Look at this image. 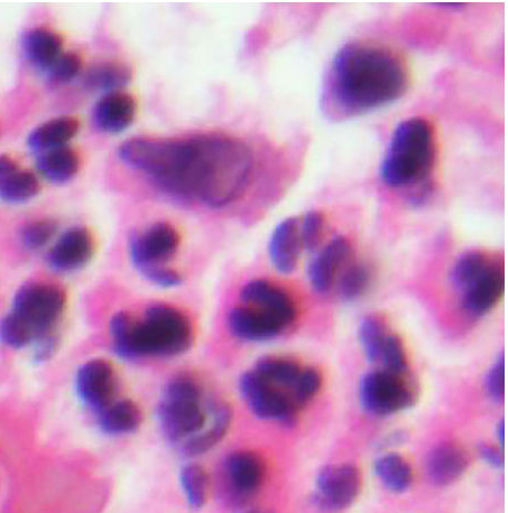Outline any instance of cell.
<instances>
[{"instance_id": "14", "label": "cell", "mask_w": 508, "mask_h": 513, "mask_svg": "<svg viewBox=\"0 0 508 513\" xmlns=\"http://www.w3.org/2000/svg\"><path fill=\"white\" fill-rule=\"evenodd\" d=\"M505 288L504 268L492 259L482 274L468 286L461 296V305L471 315L480 316L492 311L500 302Z\"/></svg>"}, {"instance_id": "6", "label": "cell", "mask_w": 508, "mask_h": 513, "mask_svg": "<svg viewBox=\"0 0 508 513\" xmlns=\"http://www.w3.org/2000/svg\"><path fill=\"white\" fill-rule=\"evenodd\" d=\"M66 306V295L58 286L30 283L18 289L12 314L34 335L35 341L48 337Z\"/></svg>"}, {"instance_id": "27", "label": "cell", "mask_w": 508, "mask_h": 513, "mask_svg": "<svg viewBox=\"0 0 508 513\" xmlns=\"http://www.w3.org/2000/svg\"><path fill=\"white\" fill-rule=\"evenodd\" d=\"M131 68L120 62H104L92 65L86 72L83 83L92 91L117 92L131 82Z\"/></svg>"}, {"instance_id": "9", "label": "cell", "mask_w": 508, "mask_h": 513, "mask_svg": "<svg viewBox=\"0 0 508 513\" xmlns=\"http://www.w3.org/2000/svg\"><path fill=\"white\" fill-rule=\"evenodd\" d=\"M223 490L230 505H245L261 489L266 466L262 457L252 451H236L224 464Z\"/></svg>"}, {"instance_id": "7", "label": "cell", "mask_w": 508, "mask_h": 513, "mask_svg": "<svg viewBox=\"0 0 508 513\" xmlns=\"http://www.w3.org/2000/svg\"><path fill=\"white\" fill-rule=\"evenodd\" d=\"M359 400L368 414L386 417L412 407L415 393L405 375L374 370L360 380Z\"/></svg>"}, {"instance_id": "4", "label": "cell", "mask_w": 508, "mask_h": 513, "mask_svg": "<svg viewBox=\"0 0 508 513\" xmlns=\"http://www.w3.org/2000/svg\"><path fill=\"white\" fill-rule=\"evenodd\" d=\"M436 135L429 121L412 117L401 121L387 145L381 167L382 182L404 190L426 184L436 163Z\"/></svg>"}, {"instance_id": "38", "label": "cell", "mask_w": 508, "mask_h": 513, "mask_svg": "<svg viewBox=\"0 0 508 513\" xmlns=\"http://www.w3.org/2000/svg\"><path fill=\"white\" fill-rule=\"evenodd\" d=\"M302 247L304 250L316 251L321 245L325 233V218L319 211H309L300 222Z\"/></svg>"}, {"instance_id": "40", "label": "cell", "mask_w": 508, "mask_h": 513, "mask_svg": "<svg viewBox=\"0 0 508 513\" xmlns=\"http://www.w3.org/2000/svg\"><path fill=\"white\" fill-rule=\"evenodd\" d=\"M485 389L489 398L496 403H502L505 396V359L503 354L489 369L485 379Z\"/></svg>"}, {"instance_id": "13", "label": "cell", "mask_w": 508, "mask_h": 513, "mask_svg": "<svg viewBox=\"0 0 508 513\" xmlns=\"http://www.w3.org/2000/svg\"><path fill=\"white\" fill-rule=\"evenodd\" d=\"M77 395L83 405L100 413L113 403L115 373L105 360H90L81 366L76 377Z\"/></svg>"}, {"instance_id": "31", "label": "cell", "mask_w": 508, "mask_h": 513, "mask_svg": "<svg viewBox=\"0 0 508 513\" xmlns=\"http://www.w3.org/2000/svg\"><path fill=\"white\" fill-rule=\"evenodd\" d=\"M493 258L489 257L483 251L471 250L461 255L454 268L451 270V283L459 292L463 293L465 289L475 282V279L484 272Z\"/></svg>"}, {"instance_id": "16", "label": "cell", "mask_w": 508, "mask_h": 513, "mask_svg": "<svg viewBox=\"0 0 508 513\" xmlns=\"http://www.w3.org/2000/svg\"><path fill=\"white\" fill-rule=\"evenodd\" d=\"M353 249L345 237L332 239L311 261L308 277L314 291L327 293L334 286L336 276L352 257Z\"/></svg>"}, {"instance_id": "25", "label": "cell", "mask_w": 508, "mask_h": 513, "mask_svg": "<svg viewBox=\"0 0 508 513\" xmlns=\"http://www.w3.org/2000/svg\"><path fill=\"white\" fill-rule=\"evenodd\" d=\"M61 36L46 29H35L24 36L23 50L27 60L39 69L49 70L62 54Z\"/></svg>"}, {"instance_id": "29", "label": "cell", "mask_w": 508, "mask_h": 513, "mask_svg": "<svg viewBox=\"0 0 508 513\" xmlns=\"http://www.w3.org/2000/svg\"><path fill=\"white\" fill-rule=\"evenodd\" d=\"M253 370L272 385L288 389L292 396V389L297 384L303 369L299 363L290 359L264 357L256 362Z\"/></svg>"}, {"instance_id": "37", "label": "cell", "mask_w": 508, "mask_h": 513, "mask_svg": "<svg viewBox=\"0 0 508 513\" xmlns=\"http://www.w3.org/2000/svg\"><path fill=\"white\" fill-rule=\"evenodd\" d=\"M322 386L321 373L314 368L303 369L292 389V398L299 408L306 406L317 396Z\"/></svg>"}, {"instance_id": "43", "label": "cell", "mask_w": 508, "mask_h": 513, "mask_svg": "<svg viewBox=\"0 0 508 513\" xmlns=\"http://www.w3.org/2000/svg\"><path fill=\"white\" fill-rule=\"evenodd\" d=\"M496 432H497L498 442H500V445L503 447L505 444V423L503 421L497 425Z\"/></svg>"}, {"instance_id": "20", "label": "cell", "mask_w": 508, "mask_h": 513, "mask_svg": "<svg viewBox=\"0 0 508 513\" xmlns=\"http://www.w3.org/2000/svg\"><path fill=\"white\" fill-rule=\"evenodd\" d=\"M135 115V99L128 93L117 91L107 93L98 101L92 119L100 132L117 134L132 125Z\"/></svg>"}, {"instance_id": "21", "label": "cell", "mask_w": 508, "mask_h": 513, "mask_svg": "<svg viewBox=\"0 0 508 513\" xmlns=\"http://www.w3.org/2000/svg\"><path fill=\"white\" fill-rule=\"evenodd\" d=\"M39 191L38 177L21 170L12 157L0 155V200L20 204L32 200Z\"/></svg>"}, {"instance_id": "10", "label": "cell", "mask_w": 508, "mask_h": 513, "mask_svg": "<svg viewBox=\"0 0 508 513\" xmlns=\"http://www.w3.org/2000/svg\"><path fill=\"white\" fill-rule=\"evenodd\" d=\"M180 233L170 223L159 222L137 235L131 242V259L143 276L151 270L165 267L178 253Z\"/></svg>"}, {"instance_id": "28", "label": "cell", "mask_w": 508, "mask_h": 513, "mask_svg": "<svg viewBox=\"0 0 508 513\" xmlns=\"http://www.w3.org/2000/svg\"><path fill=\"white\" fill-rule=\"evenodd\" d=\"M375 473L384 487L394 493H404L412 487L413 471L402 456L386 454L375 463Z\"/></svg>"}, {"instance_id": "8", "label": "cell", "mask_w": 508, "mask_h": 513, "mask_svg": "<svg viewBox=\"0 0 508 513\" xmlns=\"http://www.w3.org/2000/svg\"><path fill=\"white\" fill-rule=\"evenodd\" d=\"M239 391L251 412L264 421L291 425L297 419L300 408L294 403L291 394L272 385L254 370L240 377Z\"/></svg>"}, {"instance_id": "11", "label": "cell", "mask_w": 508, "mask_h": 513, "mask_svg": "<svg viewBox=\"0 0 508 513\" xmlns=\"http://www.w3.org/2000/svg\"><path fill=\"white\" fill-rule=\"evenodd\" d=\"M362 488V478L355 465L335 464L317 475L314 505L326 511H341L353 505Z\"/></svg>"}, {"instance_id": "36", "label": "cell", "mask_w": 508, "mask_h": 513, "mask_svg": "<svg viewBox=\"0 0 508 513\" xmlns=\"http://www.w3.org/2000/svg\"><path fill=\"white\" fill-rule=\"evenodd\" d=\"M380 361L383 362L385 370L397 373V375H406L408 372L409 365L404 345L397 335H387Z\"/></svg>"}, {"instance_id": "15", "label": "cell", "mask_w": 508, "mask_h": 513, "mask_svg": "<svg viewBox=\"0 0 508 513\" xmlns=\"http://www.w3.org/2000/svg\"><path fill=\"white\" fill-rule=\"evenodd\" d=\"M94 249V239L86 228H71L63 233L49 251L48 264L54 272H75L88 263Z\"/></svg>"}, {"instance_id": "22", "label": "cell", "mask_w": 508, "mask_h": 513, "mask_svg": "<svg viewBox=\"0 0 508 513\" xmlns=\"http://www.w3.org/2000/svg\"><path fill=\"white\" fill-rule=\"evenodd\" d=\"M79 121L73 117L52 119L33 130L27 137V146L36 153L67 146L79 132Z\"/></svg>"}, {"instance_id": "30", "label": "cell", "mask_w": 508, "mask_h": 513, "mask_svg": "<svg viewBox=\"0 0 508 513\" xmlns=\"http://www.w3.org/2000/svg\"><path fill=\"white\" fill-rule=\"evenodd\" d=\"M180 484L191 509L199 510L206 505L209 478L201 465L193 463L184 465L180 472Z\"/></svg>"}, {"instance_id": "19", "label": "cell", "mask_w": 508, "mask_h": 513, "mask_svg": "<svg viewBox=\"0 0 508 513\" xmlns=\"http://www.w3.org/2000/svg\"><path fill=\"white\" fill-rule=\"evenodd\" d=\"M302 250L300 220L285 219L273 231L269 246L270 259L277 272L292 274L298 267Z\"/></svg>"}, {"instance_id": "1", "label": "cell", "mask_w": 508, "mask_h": 513, "mask_svg": "<svg viewBox=\"0 0 508 513\" xmlns=\"http://www.w3.org/2000/svg\"><path fill=\"white\" fill-rule=\"evenodd\" d=\"M118 155L164 192L215 209L236 201L253 171L251 149L224 135L134 138L119 147Z\"/></svg>"}, {"instance_id": "2", "label": "cell", "mask_w": 508, "mask_h": 513, "mask_svg": "<svg viewBox=\"0 0 508 513\" xmlns=\"http://www.w3.org/2000/svg\"><path fill=\"white\" fill-rule=\"evenodd\" d=\"M409 85V70L399 53L382 44L353 41L331 61L322 104L334 119L356 117L400 100Z\"/></svg>"}, {"instance_id": "24", "label": "cell", "mask_w": 508, "mask_h": 513, "mask_svg": "<svg viewBox=\"0 0 508 513\" xmlns=\"http://www.w3.org/2000/svg\"><path fill=\"white\" fill-rule=\"evenodd\" d=\"M233 413L232 409L224 403H217L212 414L211 423L209 428L199 435L192 437L191 440L184 442L181 445V452L186 456H198L209 452L214 449L229 431L230 424H232Z\"/></svg>"}, {"instance_id": "3", "label": "cell", "mask_w": 508, "mask_h": 513, "mask_svg": "<svg viewBox=\"0 0 508 513\" xmlns=\"http://www.w3.org/2000/svg\"><path fill=\"white\" fill-rule=\"evenodd\" d=\"M109 332L114 351L125 360L178 357L193 341L189 317L166 304L150 306L142 320L119 312L110 320Z\"/></svg>"}, {"instance_id": "42", "label": "cell", "mask_w": 508, "mask_h": 513, "mask_svg": "<svg viewBox=\"0 0 508 513\" xmlns=\"http://www.w3.org/2000/svg\"><path fill=\"white\" fill-rule=\"evenodd\" d=\"M478 452L483 461L491 465L494 469H501L504 465V456L501 450L489 444H482L478 447Z\"/></svg>"}, {"instance_id": "17", "label": "cell", "mask_w": 508, "mask_h": 513, "mask_svg": "<svg viewBox=\"0 0 508 513\" xmlns=\"http://www.w3.org/2000/svg\"><path fill=\"white\" fill-rule=\"evenodd\" d=\"M240 300L244 305L279 315L290 324L297 319V305L292 297L284 289L265 279H254L247 283L240 291Z\"/></svg>"}, {"instance_id": "26", "label": "cell", "mask_w": 508, "mask_h": 513, "mask_svg": "<svg viewBox=\"0 0 508 513\" xmlns=\"http://www.w3.org/2000/svg\"><path fill=\"white\" fill-rule=\"evenodd\" d=\"M78 154L68 146L51 149L42 153L36 161V169L46 180L62 184L75 177L79 171Z\"/></svg>"}, {"instance_id": "5", "label": "cell", "mask_w": 508, "mask_h": 513, "mask_svg": "<svg viewBox=\"0 0 508 513\" xmlns=\"http://www.w3.org/2000/svg\"><path fill=\"white\" fill-rule=\"evenodd\" d=\"M210 405L206 407L203 403L202 389L195 379L173 378L157 406V419L166 440L183 444L205 431Z\"/></svg>"}, {"instance_id": "34", "label": "cell", "mask_w": 508, "mask_h": 513, "mask_svg": "<svg viewBox=\"0 0 508 513\" xmlns=\"http://www.w3.org/2000/svg\"><path fill=\"white\" fill-rule=\"evenodd\" d=\"M0 341L9 348L23 349L35 341V338L23 323L9 313L0 321Z\"/></svg>"}, {"instance_id": "18", "label": "cell", "mask_w": 508, "mask_h": 513, "mask_svg": "<svg viewBox=\"0 0 508 513\" xmlns=\"http://www.w3.org/2000/svg\"><path fill=\"white\" fill-rule=\"evenodd\" d=\"M467 452L456 443H442L430 452L426 469L428 478L437 487L456 483L469 468Z\"/></svg>"}, {"instance_id": "44", "label": "cell", "mask_w": 508, "mask_h": 513, "mask_svg": "<svg viewBox=\"0 0 508 513\" xmlns=\"http://www.w3.org/2000/svg\"><path fill=\"white\" fill-rule=\"evenodd\" d=\"M244 513H275V512L270 509L256 508V509L248 510Z\"/></svg>"}, {"instance_id": "23", "label": "cell", "mask_w": 508, "mask_h": 513, "mask_svg": "<svg viewBox=\"0 0 508 513\" xmlns=\"http://www.w3.org/2000/svg\"><path fill=\"white\" fill-rule=\"evenodd\" d=\"M98 424L101 432L110 436L132 434L141 427L143 415L132 400H119L101 410Z\"/></svg>"}, {"instance_id": "12", "label": "cell", "mask_w": 508, "mask_h": 513, "mask_svg": "<svg viewBox=\"0 0 508 513\" xmlns=\"http://www.w3.org/2000/svg\"><path fill=\"white\" fill-rule=\"evenodd\" d=\"M290 325L279 315L244 304L234 307L228 315L229 332L234 338L246 342L275 339Z\"/></svg>"}, {"instance_id": "41", "label": "cell", "mask_w": 508, "mask_h": 513, "mask_svg": "<svg viewBox=\"0 0 508 513\" xmlns=\"http://www.w3.org/2000/svg\"><path fill=\"white\" fill-rule=\"evenodd\" d=\"M143 277L152 284L164 288L177 287L182 283L181 275L168 267L151 270V272L146 273Z\"/></svg>"}, {"instance_id": "39", "label": "cell", "mask_w": 508, "mask_h": 513, "mask_svg": "<svg viewBox=\"0 0 508 513\" xmlns=\"http://www.w3.org/2000/svg\"><path fill=\"white\" fill-rule=\"evenodd\" d=\"M82 69V61L78 54L68 52L62 53L60 58L54 62L49 69L50 78L53 82L63 85L79 76Z\"/></svg>"}, {"instance_id": "33", "label": "cell", "mask_w": 508, "mask_h": 513, "mask_svg": "<svg viewBox=\"0 0 508 513\" xmlns=\"http://www.w3.org/2000/svg\"><path fill=\"white\" fill-rule=\"evenodd\" d=\"M369 282H371V274L366 266L350 265L339 278L338 293L345 301H355L367 291Z\"/></svg>"}, {"instance_id": "32", "label": "cell", "mask_w": 508, "mask_h": 513, "mask_svg": "<svg viewBox=\"0 0 508 513\" xmlns=\"http://www.w3.org/2000/svg\"><path fill=\"white\" fill-rule=\"evenodd\" d=\"M387 335L386 326L380 317L368 315L360 322L359 340L369 362L380 361Z\"/></svg>"}, {"instance_id": "35", "label": "cell", "mask_w": 508, "mask_h": 513, "mask_svg": "<svg viewBox=\"0 0 508 513\" xmlns=\"http://www.w3.org/2000/svg\"><path fill=\"white\" fill-rule=\"evenodd\" d=\"M55 232H57V225L53 221H33L23 228L21 241L26 249L40 250L49 244Z\"/></svg>"}]
</instances>
